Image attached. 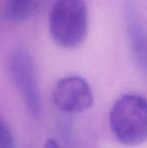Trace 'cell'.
Listing matches in <instances>:
<instances>
[{"label": "cell", "instance_id": "cell-1", "mask_svg": "<svg viewBox=\"0 0 147 148\" xmlns=\"http://www.w3.org/2000/svg\"><path fill=\"white\" fill-rule=\"evenodd\" d=\"M110 128L121 144L135 146L147 141V98L126 94L114 103L109 115Z\"/></svg>", "mask_w": 147, "mask_h": 148}, {"label": "cell", "instance_id": "cell-2", "mask_svg": "<svg viewBox=\"0 0 147 148\" xmlns=\"http://www.w3.org/2000/svg\"><path fill=\"white\" fill-rule=\"evenodd\" d=\"M88 8L85 0H55L49 19L53 41L65 49H75L87 37Z\"/></svg>", "mask_w": 147, "mask_h": 148}, {"label": "cell", "instance_id": "cell-3", "mask_svg": "<svg viewBox=\"0 0 147 148\" xmlns=\"http://www.w3.org/2000/svg\"><path fill=\"white\" fill-rule=\"evenodd\" d=\"M11 79L29 114L37 118L41 112V96L34 60L24 47H16L8 60Z\"/></svg>", "mask_w": 147, "mask_h": 148}, {"label": "cell", "instance_id": "cell-4", "mask_svg": "<svg viewBox=\"0 0 147 148\" xmlns=\"http://www.w3.org/2000/svg\"><path fill=\"white\" fill-rule=\"evenodd\" d=\"M53 102L64 113H81L88 110L94 102L93 92L85 79L79 76L63 78L55 84Z\"/></svg>", "mask_w": 147, "mask_h": 148}, {"label": "cell", "instance_id": "cell-5", "mask_svg": "<svg viewBox=\"0 0 147 148\" xmlns=\"http://www.w3.org/2000/svg\"><path fill=\"white\" fill-rule=\"evenodd\" d=\"M126 24L134 59L138 66L147 72V29L132 5L126 9Z\"/></svg>", "mask_w": 147, "mask_h": 148}, {"label": "cell", "instance_id": "cell-6", "mask_svg": "<svg viewBox=\"0 0 147 148\" xmlns=\"http://www.w3.org/2000/svg\"><path fill=\"white\" fill-rule=\"evenodd\" d=\"M36 0H7L5 5V17L13 23H19L29 17Z\"/></svg>", "mask_w": 147, "mask_h": 148}, {"label": "cell", "instance_id": "cell-7", "mask_svg": "<svg viewBox=\"0 0 147 148\" xmlns=\"http://www.w3.org/2000/svg\"><path fill=\"white\" fill-rule=\"evenodd\" d=\"M0 148H15L12 132L1 114H0Z\"/></svg>", "mask_w": 147, "mask_h": 148}, {"label": "cell", "instance_id": "cell-8", "mask_svg": "<svg viewBox=\"0 0 147 148\" xmlns=\"http://www.w3.org/2000/svg\"><path fill=\"white\" fill-rule=\"evenodd\" d=\"M44 148H59V147L55 140H53V139H49V140L45 142Z\"/></svg>", "mask_w": 147, "mask_h": 148}]
</instances>
